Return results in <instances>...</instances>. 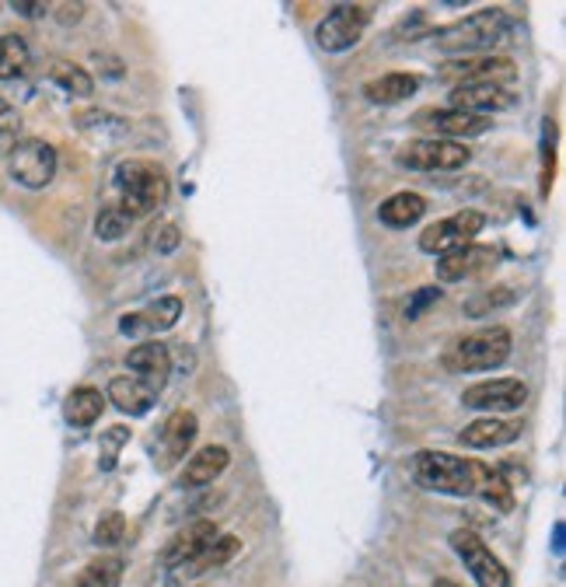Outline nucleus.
<instances>
[{"label":"nucleus","mask_w":566,"mask_h":587,"mask_svg":"<svg viewBox=\"0 0 566 587\" xmlns=\"http://www.w3.org/2000/svg\"><path fill=\"white\" fill-rule=\"evenodd\" d=\"M409 473L416 482L423 486V490L447 493V497H472V493H479V482H482V473H487V465H479L472 458H458V455H452V451L423 448L413 455Z\"/></svg>","instance_id":"1"},{"label":"nucleus","mask_w":566,"mask_h":587,"mask_svg":"<svg viewBox=\"0 0 566 587\" xmlns=\"http://www.w3.org/2000/svg\"><path fill=\"white\" fill-rule=\"evenodd\" d=\"M510 32V14L504 8H479L476 14H465V19L452 22V25H441L430 42L444 53H482L487 49L501 46Z\"/></svg>","instance_id":"2"},{"label":"nucleus","mask_w":566,"mask_h":587,"mask_svg":"<svg viewBox=\"0 0 566 587\" xmlns=\"http://www.w3.org/2000/svg\"><path fill=\"white\" fill-rule=\"evenodd\" d=\"M510 350H514V340L504 326H482L469 335H458V340L444 350V367L452 375L493 371V367L507 364Z\"/></svg>","instance_id":"3"},{"label":"nucleus","mask_w":566,"mask_h":587,"mask_svg":"<svg viewBox=\"0 0 566 587\" xmlns=\"http://www.w3.org/2000/svg\"><path fill=\"white\" fill-rule=\"evenodd\" d=\"M115 186H120L123 196L120 210L130 221H140V217L155 213L169 199V175H164V168L144 158H130L115 168Z\"/></svg>","instance_id":"4"},{"label":"nucleus","mask_w":566,"mask_h":587,"mask_svg":"<svg viewBox=\"0 0 566 587\" xmlns=\"http://www.w3.org/2000/svg\"><path fill=\"white\" fill-rule=\"evenodd\" d=\"M395 161L409 168V172H458L472 161V150L455 140H438V137H420L398 147Z\"/></svg>","instance_id":"5"},{"label":"nucleus","mask_w":566,"mask_h":587,"mask_svg":"<svg viewBox=\"0 0 566 587\" xmlns=\"http://www.w3.org/2000/svg\"><path fill=\"white\" fill-rule=\"evenodd\" d=\"M447 542H452V549L458 552V560L465 563V570H469L479 587H510L507 566L493 557V549L482 542L472 528H455Z\"/></svg>","instance_id":"6"},{"label":"nucleus","mask_w":566,"mask_h":587,"mask_svg":"<svg viewBox=\"0 0 566 587\" xmlns=\"http://www.w3.org/2000/svg\"><path fill=\"white\" fill-rule=\"evenodd\" d=\"M8 168L22 189H46L57 179V147L39 137H28L11 150Z\"/></svg>","instance_id":"7"},{"label":"nucleus","mask_w":566,"mask_h":587,"mask_svg":"<svg viewBox=\"0 0 566 587\" xmlns=\"http://www.w3.org/2000/svg\"><path fill=\"white\" fill-rule=\"evenodd\" d=\"M368 25H371V8L336 4L319 22V28H315V42H319L325 53H343V49H354L360 42Z\"/></svg>","instance_id":"8"},{"label":"nucleus","mask_w":566,"mask_h":587,"mask_svg":"<svg viewBox=\"0 0 566 587\" xmlns=\"http://www.w3.org/2000/svg\"><path fill=\"white\" fill-rule=\"evenodd\" d=\"M487 228V217H482L479 210H458L452 217H444V221L430 224L423 234H420V252H427V256H447V252L455 248H465L476 242V234Z\"/></svg>","instance_id":"9"},{"label":"nucleus","mask_w":566,"mask_h":587,"mask_svg":"<svg viewBox=\"0 0 566 587\" xmlns=\"http://www.w3.org/2000/svg\"><path fill=\"white\" fill-rule=\"evenodd\" d=\"M528 402V384L521 378H493L469 384L462 392V406L479 409V413H514Z\"/></svg>","instance_id":"10"},{"label":"nucleus","mask_w":566,"mask_h":587,"mask_svg":"<svg viewBox=\"0 0 566 587\" xmlns=\"http://www.w3.org/2000/svg\"><path fill=\"white\" fill-rule=\"evenodd\" d=\"M413 126L420 130H430L438 140H455L462 144L465 137H479V133H487L493 123L487 115H472V112H462V109H420L413 115Z\"/></svg>","instance_id":"11"},{"label":"nucleus","mask_w":566,"mask_h":587,"mask_svg":"<svg viewBox=\"0 0 566 587\" xmlns=\"http://www.w3.org/2000/svg\"><path fill=\"white\" fill-rule=\"evenodd\" d=\"M514 102H518V95H514L507 84H493V81H469V84H455L452 88V109L487 115V120H490V112L514 109Z\"/></svg>","instance_id":"12"},{"label":"nucleus","mask_w":566,"mask_h":587,"mask_svg":"<svg viewBox=\"0 0 566 587\" xmlns=\"http://www.w3.org/2000/svg\"><path fill=\"white\" fill-rule=\"evenodd\" d=\"M441 77L469 84V81H493V84H510L518 77V66L507 57H462V60H447L441 66Z\"/></svg>","instance_id":"13"},{"label":"nucleus","mask_w":566,"mask_h":587,"mask_svg":"<svg viewBox=\"0 0 566 587\" xmlns=\"http://www.w3.org/2000/svg\"><path fill=\"white\" fill-rule=\"evenodd\" d=\"M179 318H182V297L164 294V297L151 301L147 308L133 311V315H123V318H120V332H123V335H133V340H140V335L169 332V329L179 322Z\"/></svg>","instance_id":"14"},{"label":"nucleus","mask_w":566,"mask_h":587,"mask_svg":"<svg viewBox=\"0 0 566 587\" xmlns=\"http://www.w3.org/2000/svg\"><path fill=\"white\" fill-rule=\"evenodd\" d=\"M218 522L213 517H199V522H193V525H186L179 535H172V542L164 546V552H161V563L169 566V570H179V566H186V563H193L199 552H204L213 539H218Z\"/></svg>","instance_id":"15"},{"label":"nucleus","mask_w":566,"mask_h":587,"mask_svg":"<svg viewBox=\"0 0 566 587\" xmlns=\"http://www.w3.org/2000/svg\"><path fill=\"white\" fill-rule=\"evenodd\" d=\"M493 262H496V248L472 242V245L455 248V252H447V256H441L438 266H434V273H438L441 283H462V280H472L479 273H487Z\"/></svg>","instance_id":"16"},{"label":"nucleus","mask_w":566,"mask_h":587,"mask_svg":"<svg viewBox=\"0 0 566 587\" xmlns=\"http://www.w3.org/2000/svg\"><path fill=\"white\" fill-rule=\"evenodd\" d=\"M126 367L147 384V389L161 392L164 381H169V375H172V350L164 346V343H158V340H147V343L130 350Z\"/></svg>","instance_id":"17"},{"label":"nucleus","mask_w":566,"mask_h":587,"mask_svg":"<svg viewBox=\"0 0 566 587\" xmlns=\"http://www.w3.org/2000/svg\"><path fill=\"white\" fill-rule=\"evenodd\" d=\"M521 438V424L518 419H501V416H482L465 424L458 441L462 448H476V451H487V448H504L510 441Z\"/></svg>","instance_id":"18"},{"label":"nucleus","mask_w":566,"mask_h":587,"mask_svg":"<svg viewBox=\"0 0 566 587\" xmlns=\"http://www.w3.org/2000/svg\"><path fill=\"white\" fill-rule=\"evenodd\" d=\"M227 462H231V451H227L224 444L199 448L196 455L186 462V468H182L179 486H182V490H199V486H210L213 479L224 476Z\"/></svg>","instance_id":"19"},{"label":"nucleus","mask_w":566,"mask_h":587,"mask_svg":"<svg viewBox=\"0 0 566 587\" xmlns=\"http://www.w3.org/2000/svg\"><path fill=\"white\" fill-rule=\"evenodd\" d=\"M155 399H158V392L147 389L140 378L115 375L109 381V402L120 413H126V416H147V413H151V406H155Z\"/></svg>","instance_id":"20"},{"label":"nucleus","mask_w":566,"mask_h":587,"mask_svg":"<svg viewBox=\"0 0 566 587\" xmlns=\"http://www.w3.org/2000/svg\"><path fill=\"white\" fill-rule=\"evenodd\" d=\"M420 91V77L416 74H381L364 84V98L371 106H398Z\"/></svg>","instance_id":"21"},{"label":"nucleus","mask_w":566,"mask_h":587,"mask_svg":"<svg viewBox=\"0 0 566 587\" xmlns=\"http://www.w3.org/2000/svg\"><path fill=\"white\" fill-rule=\"evenodd\" d=\"M423 213H427V199L420 193H395L378 207V221L392 231H406L420 221Z\"/></svg>","instance_id":"22"},{"label":"nucleus","mask_w":566,"mask_h":587,"mask_svg":"<svg viewBox=\"0 0 566 587\" xmlns=\"http://www.w3.org/2000/svg\"><path fill=\"white\" fill-rule=\"evenodd\" d=\"M199 433V424H196V413L189 409H175L169 419H164V430H161V444H164V455L172 462L186 458V451L193 448Z\"/></svg>","instance_id":"23"},{"label":"nucleus","mask_w":566,"mask_h":587,"mask_svg":"<svg viewBox=\"0 0 566 587\" xmlns=\"http://www.w3.org/2000/svg\"><path fill=\"white\" fill-rule=\"evenodd\" d=\"M242 552V539L238 535H218L199 557L193 560V563H186V566H179V574H186V577H204V574H210V570H218V566H224V563H231Z\"/></svg>","instance_id":"24"},{"label":"nucleus","mask_w":566,"mask_h":587,"mask_svg":"<svg viewBox=\"0 0 566 587\" xmlns=\"http://www.w3.org/2000/svg\"><path fill=\"white\" fill-rule=\"evenodd\" d=\"M102 409H106V395L98 389H74L71 395L63 399V419L71 427H95L98 419H102Z\"/></svg>","instance_id":"25"},{"label":"nucleus","mask_w":566,"mask_h":587,"mask_svg":"<svg viewBox=\"0 0 566 587\" xmlns=\"http://www.w3.org/2000/svg\"><path fill=\"white\" fill-rule=\"evenodd\" d=\"M49 77H53L60 88L66 95H74V98H91L95 95L91 74L85 71V66L71 63V60H49Z\"/></svg>","instance_id":"26"},{"label":"nucleus","mask_w":566,"mask_h":587,"mask_svg":"<svg viewBox=\"0 0 566 587\" xmlns=\"http://www.w3.org/2000/svg\"><path fill=\"white\" fill-rule=\"evenodd\" d=\"M32 63V49L25 42V36H14L8 32L4 39H0V81H19Z\"/></svg>","instance_id":"27"},{"label":"nucleus","mask_w":566,"mask_h":587,"mask_svg":"<svg viewBox=\"0 0 566 587\" xmlns=\"http://www.w3.org/2000/svg\"><path fill=\"white\" fill-rule=\"evenodd\" d=\"M123 560L120 557H98L77 574L74 587H120L123 580Z\"/></svg>","instance_id":"28"},{"label":"nucleus","mask_w":566,"mask_h":587,"mask_svg":"<svg viewBox=\"0 0 566 587\" xmlns=\"http://www.w3.org/2000/svg\"><path fill=\"white\" fill-rule=\"evenodd\" d=\"M479 497L487 503H493L496 511H510L514 507V490H510V482L504 479L501 468L487 465V473H482V482H479Z\"/></svg>","instance_id":"29"},{"label":"nucleus","mask_w":566,"mask_h":587,"mask_svg":"<svg viewBox=\"0 0 566 587\" xmlns=\"http://www.w3.org/2000/svg\"><path fill=\"white\" fill-rule=\"evenodd\" d=\"M133 228V221L130 217L120 210V207H102L98 210V217H95V234H98V242H120L123 234Z\"/></svg>","instance_id":"30"},{"label":"nucleus","mask_w":566,"mask_h":587,"mask_svg":"<svg viewBox=\"0 0 566 587\" xmlns=\"http://www.w3.org/2000/svg\"><path fill=\"white\" fill-rule=\"evenodd\" d=\"M22 144V112L0 98V158H11V150Z\"/></svg>","instance_id":"31"},{"label":"nucleus","mask_w":566,"mask_h":587,"mask_svg":"<svg viewBox=\"0 0 566 587\" xmlns=\"http://www.w3.org/2000/svg\"><path fill=\"white\" fill-rule=\"evenodd\" d=\"M514 301H518L514 288H493V291L476 294V297L469 301V305H465V315H469V318H482V315H490V311H496V308L514 305Z\"/></svg>","instance_id":"32"},{"label":"nucleus","mask_w":566,"mask_h":587,"mask_svg":"<svg viewBox=\"0 0 566 587\" xmlns=\"http://www.w3.org/2000/svg\"><path fill=\"white\" fill-rule=\"evenodd\" d=\"M123 535H126V517H123L120 511H109V514L98 517V525H95V546L112 549V546L123 542Z\"/></svg>","instance_id":"33"},{"label":"nucleus","mask_w":566,"mask_h":587,"mask_svg":"<svg viewBox=\"0 0 566 587\" xmlns=\"http://www.w3.org/2000/svg\"><path fill=\"white\" fill-rule=\"evenodd\" d=\"M130 441V430L126 427H109L106 433H102V465L106 473H112L115 468V462H120V451H123V444Z\"/></svg>","instance_id":"34"},{"label":"nucleus","mask_w":566,"mask_h":587,"mask_svg":"<svg viewBox=\"0 0 566 587\" xmlns=\"http://www.w3.org/2000/svg\"><path fill=\"white\" fill-rule=\"evenodd\" d=\"M151 245H155V252H161V256H169V252H175L179 245H182V231H179V224H158L155 228V234H151Z\"/></svg>","instance_id":"35"},{"label":"nucleus","mask_w":566,"mask_h":587,"mask_svg":"<svg viewBox=\"0 0 566 587\" xmlns=\"http://www.w3.org/2000/svg\"><path fill=\"white\" fill-rule=\"evenodd\" d=\"M434 301H441V288H423V291H416L413 305L406 308V318H409V322H416V318L423 315V308H427V305H434Z\"/></svg>","instance_id":"36"},{"label":"nucleus","mask_w":566,"mask_h":587,"mask_svg":"<svg viewBox=\"0 0 566 587\" xmlns=\"http://www.w3.org/2000/svg\"><path fill=\"white\" fill-rule=\"evenodd\" d=\"M11 8H14V11H22L25 19H42V14H46V4H32V0H14Z\"/></svg>","instance_id":"37"}]
</instances>
